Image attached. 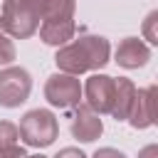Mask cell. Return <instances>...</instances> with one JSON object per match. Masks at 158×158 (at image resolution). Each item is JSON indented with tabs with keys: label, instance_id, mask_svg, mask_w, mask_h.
<instances>
[{
	"label": "cell",
	"instance_id": "ac0fdd59",
	"mask_svg": "<svg viewBox=\"0 0 158 158\" xmlns=\"http://www.w3.org/2000/svg\"><path fill=\"white\" fill-rule=\"evenodd\" d=\"M54 158H86V153L79 151V148H74V146H67V148H62Z\"/></svg>",
	"mask_w": 158,
	"mask_h": 158
},
{
	"label": "cell",
	"instance_id": "5bb4252c",
	"mask_svg": "<svg viewBox=\"0 0 158 158\" xmlns=\"http://www.w3.org/2000/svg\"><path fill=\"white\" fill-rule=\"evenodd\" d=\"M17 138H20L17 126H15V123H10V121H0V148L17 146Z\"/></svg>",
	"mask_w": 158,
	"mask_h": 158
},
{
	"label": "cell",
	"instance_id": "9c48e42d",
	"mask_svg": "<svg viewBox=\"0 0 158 158\" xmlns=\"http://www.w3.org/2000/svg\"><path fill=\"white\" fill-rule=\"evenodd\" d=\"M148 59H151V47L138 37H126L116 47V64L123 69H138L148 64Z\"/></svg>",
	"mask_w": 158,
	"mask_h": 158
},
{
	"label": "cell",
	"instance_id": "2e32d148",
	"mask_svg": "<svg viewBox=\"0 0 158 158\" xmlns=\"http://www.w3.org/2000/svg\"><path fill=\"white\" fill-rule=\"evenodd\" d=\"M25 148L22 146H10V148H0V158H25Z\"/></svg>",
	"mask_w": 158,
	"mask_h": 158
},
{
	"label": "cell",
	"instance_id": "5b68a950",
	"mask_svg": "<svg viewBox=\"0 0 158 158\" xmlns=\"http://www.w3.org/2000/svg\"><path fill=\"white\" fill-rule=\"evenodd\" d=\"M44 99L57 109H74L81 101V84L77 77L57 72L44 81Z\"/></svg>",
	"mask_w": 158,
	"mask_h": 158
},
{
	"label": "cell",
	"instance_id": "ba28073f",
	"mask_svg": "<svg viewBox=\"0 0 158 158\" xmlns=\"http://www.w3.org/2000/svg\"><path fill=\"white\" fill-rule=\"evenodd\" d=\"M156 86H146V89H136V99L128 114V123L133 128H148L156 123Z\"/></svg>",
	"mask_w": 158,
	"mask_h": 158
},
{
	"label": "cell",
	"instance_id": "8992f818",
	"mask_svg": "<svg viewBox=\"0 0 158 158\" xmlns=\"http://www.w3.org/2000/svg\"><path fill=\"white\" fill-rule=\"evenodd\" d=\"M81 94L86 96V106L91 111L101 114H111V104H114V77L109 74H91L86 79V84L81 86Z\"/></svg>",
	"mask_w": 158,
	"mask_h": 158
},
{
	"label": "cell",
	"instance_id": "277c9868",
	"mask_svg": "<svg viewBox=\"0 0 158 158\" xmlns=\"http://www.w3.org/2000/svg\"><path fill=\"white\" fill-rule=\"evenodd\" d=\"M30 91H32V77L25 67L0 69V106L15 109L27 101Z\"/></svg>",
	"mask_w": 158,
	"mask_h": 158
},
{
	"label": "cell",
	"instance_id": "ffe728a7",
	"mask_svg": "<svg viewBox=\"0 0 158 158\" xmlns=\"http://www.w3.org/2000/svg\"><path fill=\"white\" fill-rule=\"evenodd\" d=\"M138 158H158V146H156V143H151V146H146V148H141V153H138Z\"/></svg>",
	"mask_w": 158,
	"mask_h": 158
},
{
	"label": "cell",
	"instance_id": "7a4b0ae2",
	"mask_svg": "<svg viewBox=\"0 0 158 158\" xmlns=\"http://www.w3.org/2000/svg\"><path fill=\"white\" fill-rule=\"evenodd\" d=\"M20 138L32 146V148H47L54 143V138L59 136V123L57 116L47 109H32L20 118Z\"/></svg>",
	"mask_w": 158,
	"mask_h": 158
},
{
	"label": "cell",
	"instance_id": "9a60e30c",
	"mask_svg": "<svg viewBox=\"0 0 158 158\" xmlns=\"http://www.w3.org/2000/svg\"><path fill=\"white\" fill-rule=\"evenodd\" d=\"M156 22H158V10L148 12V17L143 20V35L151 44H158V35H156Z\"/></svg>",
	"mask_w": 158,
	"mask_h": 158
},
{
	"label": "cell",
	"instance_id": "7c38bea8",
	"mask_svg": "<svg viewBox=\"0 0 158 158\" xmlns=\"http://www.w3.org/2000/svg\"><path fill=\"white\" fill-rule=\"evenodd\" d=\"M74 0H47L42 20H74Z\"/></svg>",
	"mask_w": 158,
	"mask_h": 158
},
{
	"label": "cell",
	"instance_id": "d6986e66",
	"mask_svg": "<svg viewBox=\"0 0 158 158\" xmlns=\"http://www.w3.org/2000/svg\"><path fill=\"white\" fill-rule=\"evenodd\" d=\"M91 158H126V153H121L116 148H99Z\"/></svg>",
	"mask_w": 158,
	"mask_h": 158
},
{
	"label": "cell",
	"instance_id": "8fae6325",
	"mask_svg": "<svg viewBox=\"0 0 158 158\" xmlns=\"http://www.w3.org/2000/svg\"><path fill=\"white\" fill-rule=\"evenodd\" d=\"M133 99H136V86H133V81L126 79V77L114 79V104H111V116H114L116 121H126L128 114H131Z\"/></svg>",
	"mask_w": 158,
	"mask_h": 158
},
{
	"label": "cell",
	"instance_id": "6da1fadb",
	"mask_svg": "<svg viewBox=\"0 0 158 158\" xmlns=\"http://www.w3.org/2000/svg\"><path fill=\"white\" fill-rule=\"evenodd\" d=\"M111 57V44L101 35H79L77 40L67 42L64 47L57 49L54 64L59 72L79 77L91 69H101Z\"/></svg>",
	"mask_w": 158,
	"mask_h": 158
},
{
	"label": "cell",
	"instance_id": "52a82bcc",
	"mask_svg": "<svg viewBox=\"0 0 158 158\" xmlns=\"http://www.w3.org/2000/svg\"><path fill=\"white\" fill-rule=\"evenodd\" d=\"M104 133V121L96 111H91L86 104H77V111L72 116V136L81 143H91Z\"/></svg>",
	"mask_w": 158,
	"mask_h": 158
},
{
	"label": "cell",
	"instance_id": "e0dca14e",
	"mask_svg": "<svg viewBox=\"0 0 158 158\" xmlns=\"http://www.w3.org/2000/svg\"><path fill=\"white\" fill-rule=\"evenodd\" d=\"M22 2H25V5H27V7H30V10H32V12H35V15L42 20L44 7H47V0H22Z\"/></svg>",
	"mask_w": 158,
	"mask_h": 158
},
{
	"label": "cell",
	"instance_id": "3957f363",
	"mask_svg": "<svg viewBox=\"0 0 158 158\" xmlns=\"http://www.w3.org/2000/svg\"><path fill=\"white\" fill-rule=\"evenodd\" d=\"M0 20H2L5 35L12 37V40H27L40 27V17L22 0H5L2 2V12H0Z\"/></svg>",
	"mask_w": 158,
	"mask_h": 158
},
{
	"label": "cell",
	"instance_id": "30bf717a",
	"mask_svg": "<svg viewBox=\"0 0 158 158\" xmlns=\"http://www.w3.org/2000/svg\"><path fill=\"white\" fill-rule=\"evenodd\" d=\"M37 30H40V40H42L44 44L64 47L67 42L74 40L77 22H74V20H42Z\"/></svg>",
	"mask_w": 158,
	"mask_h": 158
},
{
	"label": "cell",
	"instance_id": "44dd1931",
	"mask_svg": "<svg viewBox=\"0 0 158 158\" xmlns=\"http://www.w3.org/2000/svg\"><path fill=\"white\" fill-rule=\"evenodd\" d=\"M25 158H47V156H42V153H35V156H25Z\"/></svg>",
	"mask_w": 158,
	"mask_h": 158
},
{
	"label": "cell",
	"instance_id": "4fadbf2b",
	"mask_svg": "<svg viewBox=\"0 0 158 158\" xmlns=\"http://www.w3.org/2000/svg\"><path fill=\"white\" fill-rule=\"evenodd\" d=\"M15 57H17L15 44H12V40L5 35V30H2V20H0V67L12 64V62H15Z\"/></svg>",
	"mask_w": 158,
	"mask_h": 158
}]
</instances>
